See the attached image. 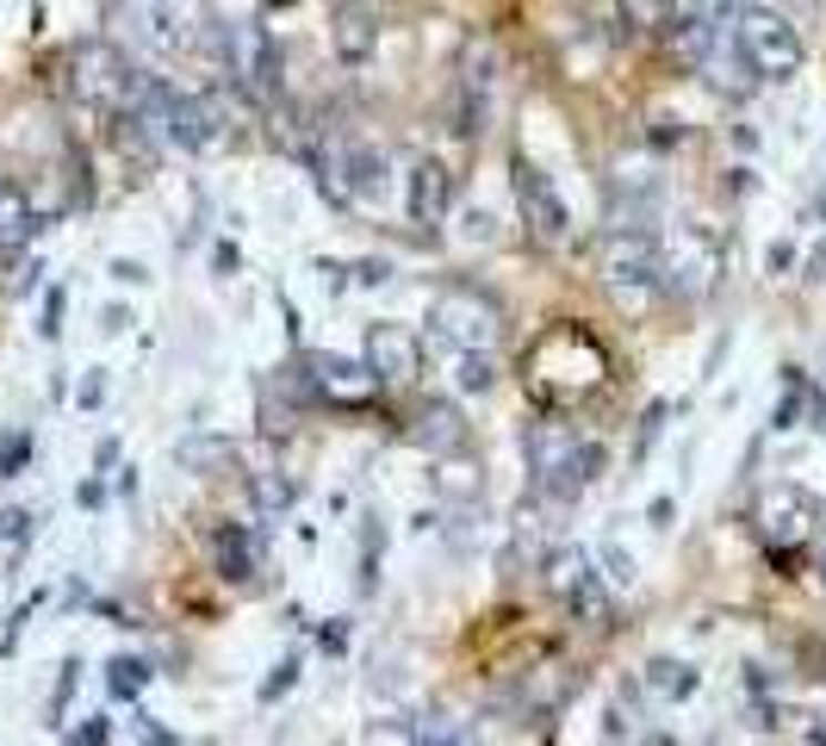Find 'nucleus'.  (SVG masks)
<instances>
[{"label":"nucleus","instance_id":"7","mask_svg":"<svg viewBox=\"0 0 826 746\" xmlns=\"http://www.w3.org/2000/svg\"><path fill=\"white\" fill-rule=\"evenodd\" d=\"M317 187L336 193V200H355V206H386L391 162H386L379 143H343V150L317 168Z\"/></svg>","mask_w":826,"mask_h":746},{"label":"nucleus","instance_id":"49","mask_svg":"<svg viewBox=\"0 0 826 746\" xmlns=\"http://www.w3.org/2000/svg\"><path fill=\"white\" fill-rule=\"evenodd\" d=\"M814 429H826V398H814Z\"/></svg>","mask_w":826,"mask_h":746},{"label":"nucleus","instance_id":"24","mask_svg":"<svg viewBox=\"0 0 826 746\" xmlns=\"http://www.w3.org/2000/svg\"><path fill=\"white\" fill-rule=\"evenodd\" d=\"M143 684H150V660H137V653H119V660L106 666V691H112V703L143 697Z\"/></svg>","mask_w":826,"mask_h":746},{"label":"nucleus","instance_id":"47","mask_svg":"<svg viewBox=\"0 0 826 746\" xmlns=\"http://www.w3.org/2000/svg\"><path fill=\"white\" fill-rule=\"evenodd\" d=\"M38 280H44V268H38V262H32V268H26V274H19V280H13V293H19V299H26V293H32Z\"/></svg>","mask_w":826,"mask_h":746},{"label":"nucleus","instance_id":"31","mask_svg":"<svg viewBox=\"0 0 826 746\" xmlns=\"http://www.w3.org/2000/svg\"><path fill=\"white\" fill-rule=\"evenodd\" d=\"M63 305H69V293H63V286H50V293H44V324H38V336H44V343H57V336H63Z\"/></svg>","mask_w":826,"mask_h":746},{"label":"nucleus","instance_id":"2","mask_svg":"<svg viewBox=\"0 0 826 746\" xmlns=\"http://www.w3.org/2000/svg\"><path fill=\"white\" fill-rule=\"evenodd\" d=\"M727 38H733V50H740V63L752 69V81H789L795 69L808 63L802 32H795L783 13H771V7H740Z\"/></svg>","mask_w":826,"mask_h":746},{"label":"nucleus","instance_id":"50","mask_svg":"<svg viewBox=\"0 0 826 746\" xmlns=\"http://www.w3.org/2000/svg\"><path fill=\"white\" fill-rule=\"evenodd\" d=\"M820 579H826V560H820Z\"/></svg>","mask_w":826,"mask_h":746},{"label":"nucleus","instance_id":"10","mask_svg":"<svg viewBox=\"0 0 826 746\" xmlns=\"http://www.w3.org/2000/svg\"><path fill=\"white\" fill-rule=\"evenodd\" d=\"M516 206H522V224H529V237L547 243V249H560L572 237V212H565L560 187L547 181V168H534L529 156H516Z\"/></svg>","mask_w":826,"mask_h":746},{"label":"nucleus","instance_id":"26","mask_svg":"<svg viewBox=\"0 0 826 746\" xmlns=\"http://www.w3.org/2000/svg\"><path fill=\"white\" fill-rule=\"evenodd\" d=\"M565 684H572V678H565L560 666H547V672H534V678L522 684V703H529V715H553V709H560V697H565Z\"/></svg>","mask_w":826,"mask_h":746},{"label":"nucleus","instance_id":"11","mask_svg":"<svg viewBox=\"0 0 826 746\" xmlns=\"http://www.w3.org/2000/svg\"><path fill=\"white\" fill-rule=\"evenodd\" d=\"M360 367L374 374V386H410L422 374V336L410 324H367Z\"/></svg>","mask_w":826,"mask_h":746},{"label":"nucleus","instance_id":"13","mask_svg":"<svg viewBox=\"0 0 826 746\" xmlns=\"http://www.w3.org/2000/svg\"><path fill=\"white\" fill-rule=\"evenodd\" d=\"M298 367H305V380H312V398H324V405H367V398L379 392L374 386V374L360 361H348V355H298Z\"/></svg>","mask_w":826,"mask_h":746},{"label":"nucleus","instance_id":"43","mask_svg":"<svg viewBox=\"0 0 826 746\" xmlns=\"http://www.w3.org/2000/svg\"><path fill=\"white\" fill-rule=\"evenodd\" d=\"M32 535V510H7V541H26Z\"/></svg>","mask_w":826,"mask_h":746},{"label":"nucleus","instance_id":"35","mask_svg":"<svg viewBox=\"0 0 826 746\" xmlns=\"http://www.w3.org/2000/svg\"><path fill=\"white\" fill-rule=\"evenodd\" d=\"M106 734H112V722H106V715H88V722L75 728V746H106Z\"/></svg>","mask_w":826,"mask_h":746},{"label":"nucleus","instance_id":"46","mask_svg":"<svg viewBox=\"0 0 826 746\" xmlns=\"http://www.w3.org/2000/svg\"><path fill=\"white\" fill-rule=\"evenodd\" d=\"M81 504H88V510H100V504H106V486H100V479H88V486H81Z\"/></svg>","mask_w":826,"mask_h":746},{"label":"nucleus","instance_id":"34","mask_svg":"<svg viewBox=\"0 0 826 746\" xmlns=\"http://www.w3.org/2000/svg\"><path fill=\"white\" fill-rule=\"evenodd\" d=\"M75 678H81V660H69L63 678H57V697H50V715H63V703L75 697Z\"/></svg>","mask_w":826,"mask_h":746},{"label":"nucleus","instance_id":"27","mask_svg":"<svg viewBox=\"0 0 826 746\" xmlns=\"http://www.w3.org/2000/svg\"><path fill=\"white\" fill-rule=\"evenodd\" d=\"M32 429H7V436H0V479H13L19 467L32 461Z\"/></svg>","mask_w":826,"mask_h":746},{"label":"nucleus","instance_id":"12","mask_svg":"<svg viewBox=\"0 0 826 746\" xmlns=\"http://www.w3.org/2000/svg\"><path fill=\"white\" fill-rule=\"evenodd\" d=\"M814 523H820V504H814L802 486H777V492L758 504V529H764V541H771L783 560H789L795 548L808 541V529H814Z\"/></svg>","mask_w":826,"mask_h":746},{"label":"nucleus","instance_id":"30","mask_svg":"<svg viewBox=\"0 0 826 746\" xmlns=\"http://www.w3.org/2000/svg\"><path fill=\"white\" fill-rule=\"evenodd\" d=\"M293 684H298V653H286L281 666L267 672V684H262V703H281L286 691H293Z\"/></svg>","mask_w":826,"mask_h":746},{"label":"nucleus","instance_id":"39","mask_svg":"<svg viewBox=\"0 0 826 746\" xmlns=\"http://www.w3.org/2000/svg\"><path fill=\"white\" fill-rule=\"evenodd\" d=\"M100 398H106V374H88V380H81V411H94Z\"/></svg>","mask_w":826,"mask_h":746},{"label":"nucleus","instance_id":"19","mask_svg":"<svg viewBox=\"0 0 826 746\" xmlns=\"http://www.w3.org/2000/svg\"><path fill=\"white\" fill-rule=\"evenodd\" d=\"M696 69L708 75V88H733V94H746V88H752V69L740 63V50H733L727 25H721V32L708 38V50L696 57Z\"/></svg>","mask_w":826,"mask_h":746},{"label":"nucleus","instance_id":"38","mask_svg":"<svg viewBox=\"0 0 826 746\" xmlns=\"http://www.w3.org/2000/svg\"><path fill=\"white\" fill-rule=\"evenodd\" d=\"M137 734H143V746H181L174 734H162V728H156V715H137Z\"/></svg>","mask_w":826,"mask_h":746},{"label":"nucleus","instance_id":"41","mask_svg":"<svg viewBox=\"0 0 826 746\" xmlns=\"http://www.w3.org/2000/svg\"><path fill=\"white\" fill-rule=\"evenodd\" d=\"M317 280H324L329 293H343V286H348V268H343V262H317Z\"/></svg>","mask_w":826,"mask_h":746},{"label":"nucleus","instance_id":"17","mask_svg":"<svg viewBox=\"0 0 826 746\" xmlns=\"http://www.w3.org/2000/svg\"><path fill=\"white\" fill-rule=\"evenodd\" d=\"M329 44H336V57H343V63H360V57L379 44V13L348 0L343 13H336V25H329Z\"/></svg>","mask_w":826,"mask_h":746},{"label":"nucleus","instance_id":"3","mask_svg":"<svg viewBox=\"0 0 826 746\" xmlns=\"http://www.w3.org/2000/svg\"><path fill=\"white\" fill-rule=\"evenodd\" d=\"M429 330H436L453 355H491V349H498V336H503V311H498L491 293L453 280V286H441L436 299H429Z\"/></svg>","mask_w":826,"mask_h":746},{"label":"nucleus","instance_id":"22","mask_svg":"<svg viewBox=\"0 0 826 746\" xmlns=\"http://www.w3.org/2000/svg\"><path fill=\"white\" fill-rule=\"evenodd\" d=\"M293 504H298V479H286V473H255V510H262L267 523H281Z\"/></svg>","mask_w":826,"mask_h":746},{"label":"nucleus","instance_id":"33","mask_svg":"<svg viewBox=\"0 0 826 746\" xmlns=\"http://www.w3.org/2000/svg\"><path fill=\"white\" fill-rule=\"evenodd\" d=\"M795 411H802V374L789 367V398H783L777 411H771V423H777V429H795Z\"/></svg>","mask_w":826,"mask_h":746},{"label":"nucleus","instance_id":"5","mask_svg":"<svg viewBox=\"0 0 826 746\" xmlns=\"http://www.w3.org/2000/svg\"><path fill=\"white\" fill-rule=\"evenodd\" d=\"M218 57L249 100H262V106L281 100V44H274V32H267L262 19H231V25H218Z\"/></svg>","mask_w":826,"mask_h":746},{"label":"nucleus","instance_id":"21","mask_svg":"<svg viewBox=\"0 0 826 746\" xmlns=\"http://www.w3.org/2000/svg\"><path fill=\"white\" fill-rule=\"evenodd\" d=\"M181 461L200 467L205 479H218V473H231V467H236V448L218 442V436H187V442H181Z\"/></svg>","mask_w":826,"mask_h":746},{"label":"nucleus","instance_id":"9","mask_svg":"<svg viewBox=\"0 0 826 746\" xmlns=\"http://www.w3.org/2000/svg\"><path fill=\"white\" fill-rule=\"evenodd\" d=\"M137 38L150 50H193L212 32V0H137Z\"/></svg>","mask_w":826,"mask_h":746},{"label":"nucleus","instance_id":"18","mask_svg":"<svg viewBox=\"0 0 826 746\" xmlns=\"http://www.w3.org/2000/svg\"><path fill=\"white\" fill-rule=\"evenodd\" d=\"M32 237H38V212H32V200H26L13 181L0 175V255H19Z\"/></svg>","mask_w":826,"mask_h":746},{"label":"nucleus","instance_id":"40","mask_svg":"<svg viewBox=\"0 0 826 746\" xmlns=\"http://www.w3.org/2000/svg\"><path fill=\"white\" fill-rule=\"evenodd\" d=\"M789 262H795V243H771V249H764V268L771 274H783Z\"/></svg>","mask_w":826,"mask_h":746},{"label":"nucleus","instance_id":"37","mask_svg":"<svg viewBox=\"0 0 826 746\" xmlns=\"http://www.w3.org/2000/svg\"><path fill=\"white\" fill-rule=\"evenodd\" d=\"M212 268H218L224 280H231V274L243 268V255H236V243H218V249H212Z\"/></svg>","mask_w":826,"mask_h":746},{"label":"nucleus","instance_id":"48","mask_svg":"<svg viewBox=\"0 0 826 746\" xmlns=\"http://www.w3.org/2000/svg\"><path fill=\"white\" fill-rule=\"evenodd\" d=\"M125 324H131V318H125V305H106V318H100V330H125Z\"/></svg>","mask_w":826,"mask_h":746},{"label":"nucleus","instance_id":"1","mask_svg":"<svg viewBox=\"0 0 826 746\" xmlns=\"http://www.w3.org/2000/svg\"><path fill=\"white\" fill-rule=\"evenodd\" d=\"M522 461H529V479L547 504H572L596 479L603 448H596L591 436H578L572 423H560V417H534V423L522 429Z\"/></svg>","mask_w":826,"mask_h":746},{"label":"nucleus","instance_id":"36","mask_svg":"<svg viewBox=\"0 0 826 746\" xmlns=\"http://www.w3.org/2000/svg\"><path fill=\"white\" fill-rule=\"evenodd\" d=\"M659 423H665V405H653V411H646V423H640V448H634V461L659 442Z\"/></svg>","mask_w":826,"mask_h":746},{"label":"nucleus","instance_id":"42","mask_svg":"<svg viewBox=\"0 0 826 746\" xmlns=\"http://www.w3.org/2000/svg\"><path fill=\"white\" fill-rule=\"evenodd\" d=\"M317 641H324V653H343L348 647V622H324V635H317Z\"/></svg>","mask_w":826,"mask_h":746},{"label":"nucleus","instance_id":"25","mask_svg":"<svg viewBox=\"0 0 826 746\" xmlns=\"http://www.w3.org/2000/svg\"><path fill=\"white\" fill-rule=\"evenodd\" d=\"M410 734H417V746H479L460 715H441V709H436V715H422Z\"/></svg>","mask_w":826,"mask_h":746},{"label":"nucleus","instance_id":"23","mask_svg":"<svg viewBox=\"0 0 826 746\" xmlns=\"http://www.w3.org/2000/svg\"><path fill=\"white\" fill-rule=\"evenodd\" d=\"M646 684H653L659 697H671V703H684V697H696V666H684V660H653L646 666Z\"/></svg>","mask_w":826,"mask_h":746},{"label":"nucleus","instance_id":"14","mask_svg":"<svg viewBox=\"0 0 826 746\" xmlns=\"http://www.w3.org/2000/svg\"><path fill=\"white\" fill-rule=\"evenodd\" d=\"M448 206H453V175L441 168L436 156H422L417 168L405 175V212H410V224H417V231H436V224L448 218Z\"/></svg>","mask_w":826,"mask_h":746},{"label":"nucleus","instance_id":"4","mask_svg":"<svg viewBox=\"0 0 826 746\" xmlns=\"http://www.w3.org/2000/svg\"><path fill=\"white\" fill-rule=\"evenodd\" d=\"M727 274V249L708 224H677L665 243H659V286L677 293V299H708Z\"/></svg>","mask_w":826,"mask_h":746},{"label":"nucleus","instance_id":"15","mask_svg":"<svg viewBox=\"0 0 826 746\" xmlns=\"http://www.w3.org/2000/svg\"><path fill=\"white\" fill-rule=\"evenodd\" d=\"M410 436H417V448H429V454H441V461H448V454H460V448H467V417L436 398V405H422V417H417V429H410Z\"/></svg>","mask_w":826,"mask_h":746},{"label":"nucleus","instance_id":"20","mask_svg":"<svg viewBox=\"0 0 826 746\" xmlns=\"http://www.w3.org/2000/svg\"><path fill=\"white\" fill-rule=\"evenodd\" d=\"M436 492L448 498V504H479L485 473L472 461H460V454H448V461H441V473H436Z\"/></svg>","mask_w":826,"mask_h":746},{"label":"nucleus","instance_id":"44","mask_svg":"<svg viewBox=\"0 0 826 746\" xmlns=\"http://www.w3.org/2000/svg\"><path fill=\"white\" fill-rule=\"evenodd\" d=\"M112 280L137 286V280H150V274H143V262H112Z\"/></svg>","mask_w":826,"mask_h":746},{"label":"nucleus","instance_id":"29","mask_svg":"<svg viewBox=\"0 0 826 746\" xmlns=\"http://www.w3.org/2000/svg\"><path fill=\"white\" fill-rule=\"evenodd\" d=\"M628 19V32H646V25H665V0H615Z\"/></svg>","mask_w":826,"mask_h":746},{"label":"nucleus","instance_id":"6","mask_svg":"<svg viewBox=\"0 0 826 746\" xmlns=\"http://www.w3.org/2000/svg\"><path fill=\"white\" fill-rule=\"evenodd\" d=\"M596 274L615 299L640 305L646 293H659V237L634 231V224H609L603 243H596Z\"/></svg>","mask_w":826,"mask_h":746},{"label":"nucleus","instance_id":"8","mask_svg":"<svg viewBox=\"0 0 826 746\" xmlns=\"http://www.w3.org/2000/svg\"><path fill=\"white\" fill-rule=\"evenodd\" d=\"M131 75H137V69H131L112 44H75V50H69V94H75L81 106L125 112Z\"/></svg>","mask_w":826,"mask_h":746},{"label":"nucleus","instance_id":"45","mask_svg":"<svg viewBox=\"0 0 826 746\" xmlns=\"http://www.w3.org/2000/svg\"><path fill=\"white\" fill-rule=\"evenodd\" d=\"M355 274H360V280H367V286H386V280H391V268H386V262H360Z\"/></svg>","mask_w":826,"mask_h":746},{"label":"nucleus","instance_id":"16","mask_svg":"<svg viewBox=\"0 0 826 746\" xmlns=\"http://www.w3.org/2000/svg\"><path fill=\"white\" fill-rule=\"evenodd\" d=\"M212 554H218V579H231V585H249L255 566H262L255 529H243V523H224V529H218V541H212Z\"/></svg>","mask_w":826,"mask_h":746},{"label":"nucleus","instance_id":"28","mask_svg":"<svg viewBox=\"0 0 826 746\" xmlns=\"http://www.w3.org/2000/svg\"><path fill=\"white\" fill-rule=\"evenodd\" d=\"M453 380L467 386V392H485V386L498 380V367H491V355H453Z\"/></svg>","mask_w":826,"mask_h":746},{"label":"nucleus","instance_id":"32","mask_svg":"<svg viewBox=\"0 0 826 746\" xmlns=\"http://www.w3.org/2000/svg\"><path fill=\"white\" fill-rule=\"evenodd\" d=\"M603 566H609V579H615V585H634V554H622L615 541H603Z\"/></svg>","mask_w":826,"mask_h":746}]
</instances>
